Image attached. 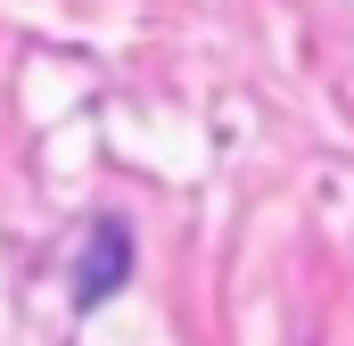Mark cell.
I'll use <instances>...</instances> for the list:
<instances>
[{"label":"cell","instance_id":"obj_1","mask_svg":"<svg viewBox=\"0 0 354 346\" xmlns=\"http://www.w3.org/2000/svg\"><path fill=\"white\" fill-rule=\"evenodd\" d=\"M124 272H132V231L124 223H99L91 231V248H83V264H75V305H107L115 289H124Z\"/></svg>","mask_w":354,"mask_h":346}]
</instances>
